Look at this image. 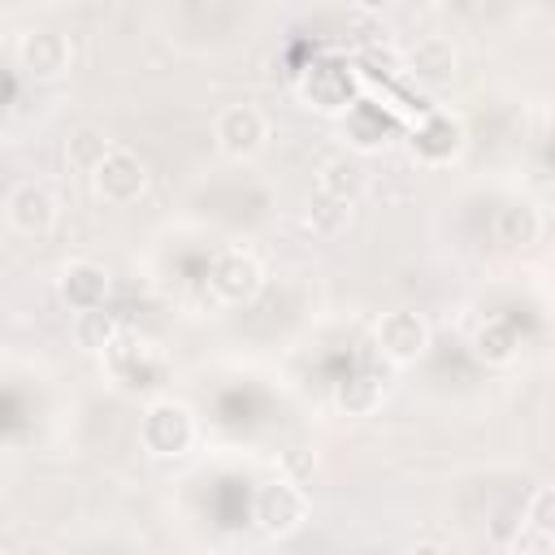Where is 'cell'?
<instances>
[{
	"label": "cell",
	"instance_id": "6da1fadb",
	"mask_svg": "<svg viewBox=\"0 0 555 555\" xmlns=\"http://www.w3.org/2000/svg\"><path fill=\"white\" fill-rule=\"evenodd\" d=\"M195 442V416L186 403L178 399H156L147 403V412L139 416V447L156 460H178L186 455Z\"/></svg>",
	"mask_w": 555,
	"mask_h": 555
},
{
	"label": "cell",
	"instance_id": "8992f818",
	"mask_svg": "<svg viewBox=\"0 0 555 555\" xmlns=\"http://www.w3.org/2000/svg\"><path fill=\"white\" fill-rule=\"evenodd\" d=\"M373 343L390 364H416L429 351V321L408 308L382 312L373 325Z\"/></svg>",
	"mask_w": 555,
	"mask_h": 555
},
{
	"label": "cell",
	"instance_id": "44dd1931",
	"mask_svg": "<svg viewBox=\"0 0 555 555\" xmlns=\"http://www.w3.org/2000/svg\"><path fill=\"white\" fill-rule=\"evenodd\" d=\"M525 525H529L533 533H542V538L555 542V486L533 490V499L525 503Z\"/></svg>",
	"mask_w": 555,
	"mask_h": 555
},
{
	"label": "cell",
	"instance_id": "9a60e30c",
	"mask_svg": "<svg viewBox=\"0 0 555 555\" xmlns=\"http://www.w3.org/2000/svg\"><path fill=\"white\" fill-rule=\"evenodd\" d=\"M382 399H386V386L373 373H351V377H343L334 386V403L347 416H373L382 408Z\"/></svg>",
	"mask_w": 555,
	"mask_h": 555
},
{
	"label": "cell",
	"instance_id": "277c9868",
	"mask_svg": "<svg viewBox=\"0 0 555 555\" xmlns=\"http://www.w3.org/2000/svg\"><path fill=\"white\" fill-rule=\"evenodd\" d=\"M269 139V117L256 104H225L212 117V143L230 160H251Z\"/></svg>",
	"mask_w": 555,
	"mask_h": 555
},
{
	"label": "cell",
	"instance_id": "ffe728a7",
	"mask_svg": "<svg viewBox=\"0 0 555 555\" xmlns=\"http://www.w3.org/2000/svg\"><path fill=\"white\" fill-rule=\"evenodd\" d=\"M304 221H308V230L312 234H321V238H334V234H343L347 230V221H351V204H343V199H330V195H312V204H308V212H304Z\"/></svg>",
	"mask_w": 555,
	"mask_h": 555
},
{
	"label": "cell",
	"instance_id": "603a6c76",
	"mask_svg": "<svg viewBox=\"0 0 555 555\" xmlns=\"http://www.w3.org/2000/svg\"><path fill=\"white\" fill-rule=\"evenodd\" d=\"M403 555H447V551H442L438 542H416V546H412V551H403Z\"/></svg>",
	"mask_w": 555,
	"mask_h": 555
},
{
	"label": "cell",
	"instance_id": "cb8c5ba5",
	"mask_svg": "<svg viewBox=\"0 0 555 555\" xmlns=\"http://www.w3.org/2000/svg\"><path fill=\"white\" fill-rule=\"evenodd\" d=\"M520 555H542V551H520Z\"/></svg>",
	"mask_w": 555,
	"mask_h": 555
},
{
	"label": "cell",
	"instance_id": "30bf717a",
	"mask_svg": "<svg viewBox=\"0 0 555 555\" xmlns=\"http://www.w3.org/2000/svg\"><path fill=\"white\" fill-rule=\"evenodd\" d=\"M4 217L17 234L26 238H39L56 225V195L43 186V182H17L9 195H4Z\"/></svg>",
	"mask_w": 555,
	"mask_h": 555
},
{
	"label": "cell",
	"instance_id": "9c48e42d",
	"mask_svg": "<svg viewBox=\"0 0 555 555\" xmlns=\"http://www.w3.org/2000/svg\"><path fill=\"white\" fill-rule=\"evenodd\" d=\"M260 286H264V269L247 251H221L208 269V291L221 304H251L260 295Z\"/></svg>",
	"mask_w": 555,
	"mask_h": 555
},
{
	"label": "cell",
	"instance_id": "2e32d148",
	"mask_svg": "<svg viewBox=\"0 0 555 555\" xmlns=\"http://www.w3.org/2000/svg\"><path fill=\"white\" fill-rule=\"evenodd\" d=\"M317 191H321V195H330V199L351 204V199L364 191V169H360V160H351V156H330V160L321 165Z\"/></svg>",
	"mask_w": 555,
	"mask_h": 555
},
{
	"label": "cell",
	"instance_id": "5bb4252c",
	"mask_svg": "<svg viewBox=\"0 0 555 555\" xmlns=\"http://www.w3.org/2000/svg\"><path fill=\"white\" fill-rule=\"evenodd\" d=\"M538 234H542V212H538L529 199H512V204L499 208V217H494V238H499L503 247H533Z\"/></svg>",
	"mask_w": 555,
	"mask_h": 555
},
{
	"label": "cell",
	"instance_id": "e0dca14e",
	"mask_svg": "<svg viewBox=\"0 0 555 555\" xmlns=\"http://www.w3.org/2000/svg\"><path fill=\"white\" fill-rule=\"evenodd\" d=\"M108 152H113L108 134H104V130H95V126L74 130V134H69V143H65V160H69L78 173H87V178L108 160Z\"/></svg>",
	"mask_w": 555,
	"mask_h": 555
},
{
	"label": "cell",
	"instance_id": "7402d4cb",
	"mask_svg": "<svg viewBox=\"0 0 555 555\" xmlns=\"http://www.w3.org/2000/svg\"><path fill=\"white\" fill-rule=\"evenodd\" d=\"M520 520H525L520 507H499L494 520H490V538H494V542H512V538L520 533Z\"/></svg>",
	"mask_w": 555,
	"mask_h": 555
},
{
	"label": "cell",
	"instance_id": "52a82bcc",
	"mask_svg": "<svg viewBox=\"0 0 555 555\" xmlns=\"http://www.w3.org/2000/svg\"><path fill=\"white\" fill-rule=\"evenodd\" d=\"M408 147L421 165H447L460 156L464 147V121L451 117L447 108H429L416 117V126L408 130Z\"/></svg>",
	"mask_w": 555,
	"mask_h": 555
},
{
	"label": "cell",
	"instance_id": "8fae6325",
	"mask_svg": "<svg viewBox=\"0 0 555 555\" xmlns=\"http://www.w3.org/2000/svg\"><path fill=\"white\" fill-rule=\"evenodd\" d=\"M56 291L69 312H95L108 299V269L95 260H69L56 278Z\"/></svg>",
	"mask_w": 555,
	"mask_h": 555
},
{
	"label": "cell",
	"instance_id": "ac0fdd59",
	"mask_svg": "<svg viewBox=\"0 0 555 555\" xmlns=\"http://www.w3.org/2000/svg\"><path fill=\"white\" fill-rule=\"evenodd\" d=\"M516 347H520V338H516V330L507 321H486L473 334V356L481 364H512L516 360Z\"/></svg>",
	"mask_w": 555,
	"mask_h": 555
},
{
	"label": "cell",
	"instance_id": "5b68a950",
	"mask_svg": "<svg viewBox=\"0 0 555 555\" xmlns=\"http://www.w3.org/2000/svg\"><path fill=\"white\" fill-rule=\"evenodd\" d=\"M91 186L104 204L113 208H126V204H139L143 191H147V160L130 147H113L108 160L91 173Z\"/></svg>",
	"mask_w": 555,
	"mask_h": 555
},
{
	"label": "cell",
	"instance_id": "3957f363",
	"mask_svg": "<svg viewBox=\"0 0 555 555\" xmlns=\"http://www.w3.org/2000/svg\"><path fill=\"white\" fill-rule=\"evenodd\" d=\"M74 65V43L69 35L52 30V26H35L17 39V69L35 82H52V78H65Z\"/></svg>",
	"mask_w": 555,
	"mask_h": 555
},
{
	"label": "cell",
	"instance_id": "4fadbf2b",
	"mask_svg": "<svg viewBox=\"0 0 555 555\" xmlns=\"http://www.w3.org/2000/svg\"><path fill=\"white\" fill-rule=\"evenodd\" d=\"M343 117H347V139H351L360 152L382 147V143L390 139V130H395V117H390L382 104H373V100H356Z\"/></svg>",
	"mask_w": 555,
	"mask_h": 555
},
{
	"label": "cell",
	"instance_id": "7a4b0ae2",
	"mask_svg": "<svg viewBox=\"0 0 555 555\" xmlns=\"http://www.w3.org/2000/svg\"><path fill=\"white\" fill-rule=\"evenodd\" d=\"M251 520H256V529L269 533V538H291V533H299L304 520H308V494H304L295 481H286V477L264 481V486L256 490V499H251Z\"/></svg>",
	"mask_w": 555,
	"mask_h": 555
},
{
	"label": "cell",
	"instance_id": "7c38bea8",
	"mask_svg": "<svg viewBox=\"0 0 555 555\" xmlns=\"http://www.w3.org/2000/svg\"><path fill=\"white\" fill-rule=\"evenodd\" d=\"M403 69H408L416 82H429V87L447 82V78L455 74V48H451V39H442V35L416 39L412 52H408V61H403Z\"/></svg>",
	"mask_w": 555,
	"mask_h": 555
},
{
	"label": "cell",
	"instance_id": "ba28073f",
	"mask_svg": "<svg viewBox=\"0 0 555 555\" xmlns=\"http://www.w3.org/2000/svg\"><path fill=\"white\" fill-rule=\"evenodd\" d=\"M304 100L317 108V113H347L360 95H356V69L343 65V61H317L308 65L304 74Z\"/></svg>",
	"mask_w": 555,
	"mask_h": 555
},
{
	"label": "cell",
	"instance_id": "d6986e66",
	"mask_svg": "<svg viewBox=\"0 0 555 555\" xmlns=\"http://www.w3.org/2000/svg\"><path fill=\"white\" fill-rule=\"evenodd\" d=\"M117 338H121V325L113 321V312L95 308V312H78L74 317V343L82 351H108Z\"/></svg>",
	"mask_w": 555,
	"mask_h": 555
}]
</instances>
